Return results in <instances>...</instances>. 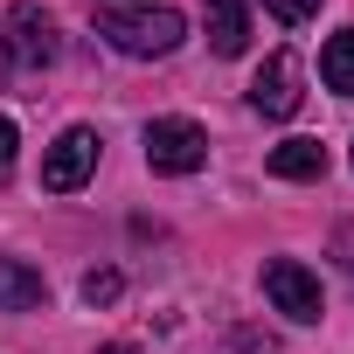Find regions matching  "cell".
<instances>
[{
  "instance_id": "1",
  "label": "cell",
  "mask_w": 354,
  "mask_h": 354,
  "mask_svg": "<svg viewBox=\"0 0 354 354\" xmlns=\"http://www.w3.org/2000/svg\"><path fill=\"white\" fill-rule=\"evenodd\" d=\"M97 35H104L118 56L153 63V56H174V49H181L188 21L174 15V8H104V15H97Z\"/></svg>"
},
{
  "instance_id": "2",
  "label": "cell",
  "mask_w": 354,
  "mask_h": 354,
  "mask_svg": "<svg viewBox=\"0 0 354 354\" xmlns=\"http://www.w3.org/2000/svg\"><path fill=\"white\" fill-rule=\"evenodd\" d=\"M146 167L153 174H202L209 167V132L195 118H153L146 125Z\"/></svg>"
},
{
  "instance_id": "3",
  "label": "cell",
  "mask_w": 354,
  "mask_h": 354,
  "mask_svg": "<svg viewBox=\"0 0 354 354\" xmlns=\"http://www.w3.org/2000/svg\"><path fill=\"white\" fill-rule=\"evenodd\" d=\"M0 56H8L15 70H49L56 63V21L42 15V8H8L0 15Z\"/></svg>"
},
{
  "instance_id": "4",
  "label": "cell",
  "mask_w": 354,
  "mask_h": 354,
  "mask_svg": "<svg viewBox=\"0 0 354 354\" xmlns=\"http://www.w3.org/2000/svg\"><path fill=\"white\" fill-rule=\"evenodd\" d=\"M91 174H97V132L91 125H63L56 146H49V160H42V188L49 195H77Z\"/></svg>"
},
{
  "instance_id": "5",
  "label": "cell",
  "mask_w": 354,
  "mask_h": 354,
  "mask_svg": "<svg viewBox=\"0 0 354 354\" xmlns=\"http://www.w3.org/2000/svg\"><path fill=\"white\" fill-rule=\"evenodd\" d=\"M264 299H271L285 319H299V326H313V319L326 313V299H319V278H313L299 257H271V264H264Z\"/></svg>"
},
{
  "instance_id": "6",
  "label": "cell",
  "mask_w": 354,
  "mask_h": 354,
  "mask_svg": "<svg viewBox=\"0 0 354 354\" xmlns=\"http://www.w3.org/2000/svg\"><path fill=\"white\" fill-rule=\"evenodd\" d=\"M299 77H306V70H299V56H285V49H278V56L250 77V104H257L264 118H292V111H299V97H306V91H299Z\"/></svg>"
},
{
  "instance_id": "7",
  "label": "cell",
  "mask_w": 354,
  "mask_h": 354,
  "mask_svg": "<svg viewBox=\"0 0 354 354\" xmlns=\"http://www.w3.org/2000/svg\"><path fill=\"white\" fill-rule=\"evenodd\" d=\"M49 299V278L21 257H0V313H35Z\"/></svg>"
},
{
  "instance_id": "8",
  "label": "cell",
  "mask_w": 354,
  "mask_h": 354,
  "mask_svg": "<svg viewBox=\"0 0 354 354\" xmlns=\"http://www.w3.org/2000/svg\"><path fill=\"white\" fill-rule=\"evenodd\" d=\"M264 167H271V181H319L326 174V146L319 139H285V146L264 153Z\"/></svg>"
},
{
  "instance_id": "9",
  "label": "cell",
  "mask_w": 354,
  "mask_h": 354,
  "mask_svg": "<svg viewBox=\"0 0 354 354\" xmlns=\"http://www.w3.org/2000/svg\"><path fill=\"white\" fill-rule=\"evenodd\" d=\"M209 49L216 56H243L250 49V8L243 0H209Z\"/></svg>"
},
{
  "instance_id": "10",
  "label": "cell",
  "mask_w": 354,
  "mask_h": 354,
  "mask_svg": "<svg viewBox=\"0 0 354 354\" xmlns=\"http://www.w3.org/2000/svg\"><path fill=\"white\" fill-rule=\"evenodd\" d=\"M319 77L333 97H354V28H340L326 49H319Z\"/></svg>"
},
{
  "instance_id": "11",
  "label": "cell",
  "mask_w": 354,
  "mask_h": 354,
  "mask_svg": "<svg viewBox=\"0 0 354 354\" xmlns=\"http://www.w3.org/2000/svg\"><path fill=\"white\" fill-rule=\"evenodd\" d=\"M118 292H125V271H111V264L104 271H84V306H111Z\"/></svg>"
},
{
  "instance_id": "12",
  "label": "cell",
  "mask_w": 354,
  "mask_h": 354,
  "mask_svg": "<svg viewBox=\"0 0 354 354\" xmlns=\"http://www.w3.org/2000/svg\"><path fill=\"white\" fill-rule=\"evenodd\" d=\"M264 8H271L285 28H299V21H313V15H319V0H264Z\"/></svg>"
},
{
  "instance_id": "13",
  "label": "cell",
  "mask_w": 354,
  "mask_h": 354,
  "mask_svg": "<svg viewBox=\"0 0 354 354\" xmlns=\"http://www.w3.org/2000/svg\"><path fill=\"white\" fill-rule=\"evenodd\" d=\"M236 347H243V354H278V340H271V333H257V326H243V333H236Z\"/></svg>"
},
{
  "instance_id": "14",
  "label": "cell",
  "mask_w": 354,
  "mask_h": 354,
  "mask_svg": "<svg viewBox=\"0 0 354 354\" xmlns=\"http://www.w3.org/2000/svg\"><path fill=\"white\" fill-rule=\"evenodd\" d=\"M15 167V118H0V174Z\"/></svg>"
},
{
  "instance_id": "15",
  "label": "cell",
  "mask_w": 354,
  "mask_h": 354,
  "mask_svg": "<svg viewBox=\"0 0 354 354\" xmlns=\"http://www.w3.org/2000/svg\"><path fill=\"white\" fill-rule=\"evenodd\" d=\"M97 354H139V347H125V340H111V347H97Z\"/></svg>"
}]
</instances>
